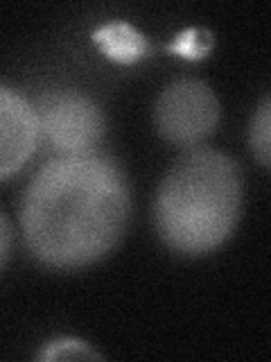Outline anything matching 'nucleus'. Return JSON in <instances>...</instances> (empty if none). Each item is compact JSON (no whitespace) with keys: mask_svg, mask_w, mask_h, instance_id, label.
I'll return each mask as SVG.
<instances>
[{"mask_svg":"<svg viewBox=\"0 0 271 362\" xmlns=\"http://www.w3.org/2000/svg\"><path fill=\"white\" fill-rule=\"evenodd\" d=\"M129 184L100 152L64 154L45 163L23 195L20 226L30 252L59 269L107 256L127 229Z\"/></svg>","mask_w":271,"mask_h":362,"instance_id":"nucleus-1","label":"nucleus"},{"mask_svg":"<svg viewBox=\"0 0 271 362\" xmlns=\"http://www.w3.org/2000/svg\"><path fill=\"white\" fill-rule=\"evenodd\" d=\"M242 195V170L235 158L217 150H192L158 188V233L179 254H208L233 233Z\"/></svg>","mask_w":271,"mask_h":362,"instance_id":"nucleus-2","label":"nucleus"},{"mask_svg":"<svg viewBox=\"0 0 271 362\" xmlns=\"http://www.w3.org/2000/svg\"><path fill=\"white\" fill-rule=\"evenodd\" d=\"M34 111L41 139L48 141L59 156L95 152L104 134L100 107L79 90H50Z\"/></svg>","mask_w":271,"mask_h":362,"instance_id":"nucleus-3","label":"nucleus"},{"mask_svg":"<svg viewBox=\"0 0 271 362\" xmlns=\"http://www.w3.org/2000/svg\"><path fill=\"white\" fill-rule=\"evenodd\" d=\"M219 102L208 84L199 79H176L163 88L156 102V127L165 141L192 147L215 132Z\"/></svg>","mask_w":271,"mask_h":362,"instance_id":"nucleus-4","label":"nucleus"},{"mask_svg":"<svg viewBox=\"0 0 271 362\" xmlns=\"http://www.w3.org/2000/svg\"><path fill=\"white\" fill-rule=\"evenodd\" d=\"M41 141L37 111L16 90L0 86V181L16 175Z\"/></svg>","mask_w":271,"mask_h":362,"instance_id":"nucleus-5","label":"nucleus"},{"mask_svg":"<svg viewBox=\"0 0 271 362\" xmlns=\"http://www.w3.org/2000/svg\"><path fill=\"white\" fill-rule=\"evenodd\" d=\"M93 41L100 45V50L109 59L118 64H133L150 50V43H147L143 34L133 25H129V23L122 21L107 23V25L97 28L93 32Z\"/></svg>","mask_w":271,"mask_h":362,"instance_id":"nucleus-6","label":"nucleus"},{"mask_svg":"<svg viewBox=\"0 0 271 362\" xmlns=\"http://www.w3.org/2000/svg\"><path fill=\"white\" fill-rule=\"evenodd\" d=\"M269 98L263 100V105L258 107V113L251 122V147L253 154L265 168L269 165V154H271V120H269Z\"/></svg>","mask_w":271,"mask_h":362,"instance_id":"nucleus-7","label":"nucleus"},{"mask_svg":"<svg viewBox=\"0 0 271 362\" xmlns=\"http://www.w3.org/2000/svg\"><path fill=\"white\" fill-rule=\"evenodd\" d=\"M212 48V34L203 28H188L181 32L172 45H167V50H172L186 59H201Z\"/></svg>","mask_w":271,"mask_h":362,"instance_id":"nucleus-8","label":"nucleus"},{"mask_svg":"<svg viewBox=\"0 0 271 362\" xmlns=\"http://www.w3.org/2000/svg\"><path fill=\"white\" fill-rule=\"evenodd\" d=\"M52 358H95L100 360V354H95L88 344L79 342V339H56V342L48 344V349L41 354V360H52Z\"/></svg>","mask_w":271,"mask_h":362,"instance_id":"nucleus-9","label":"nucleus"},{"mask_svg":"<svg viewBox=\"0 0 271 362\" xmlns=\"http://www.w3.org/2000/svg\"><path fill=\"white\" fill-rule=\"evenodd\" d=\"M9 249H11V229H9V222L5 220V215L0 213V265L7 260Z\"/></svg>","mask_w":271,"mask_h":362,"instance_id":"nucleus-10","label":"nucleus"}]
</instances>
